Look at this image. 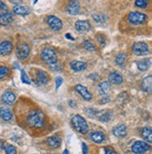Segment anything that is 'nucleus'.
<instances>
[{
	"instance_id": "obj_1",
	"label": "nucleus",
	"mask_w": 152,
	"mask_h": 154,
	"mask_svg": "<svg viewBox=\"0 0 152 154\" xmlns=\"http://www.w3.org/2000/svg\"><path fill=\"white\" fill-rule=\"evenodd\" d=\"M27 123L34 128H41L45 124L44 114L41 110H31L27 115Z\"/></svg>"
},
{
	"instance_id": "obj_2",
	"label": "nucleus",
	"mask_w": 152,
	"mask_h": 154,
	"mask_svg": "<svg viewBox=\"0 0 152 154\" xmlns=\"http://www.w3.org/2000/svg\"><path fill=\"white\" fill-rule=\"evenodd\" d=\"M71 123L73 128L77 131L78 133L82 134H87L88 132V124L86 119L82 118L79 115H75L71 119Z\"/></svg>"
},
{
	"instance_id": "obj_3",
	"label": "nucleus",
	"mask_w": 152,
	"mask_h": 154,
	"mask_svg": "<svg viewBox=\"0 0 152 154\" xmlns=\"http://www.w3.org/2000/svg\"><path fill=\"white\" fill-rule=\"evenodd\" d=\"M41 59L44 63H46L49 67L57 63V56L56 52L55 49H53L51 47L44 48L41 52Z\"/></svg>"
},
{
	"instance_id": "obj_4",
	"label": "nucleus",
	"mask_w": 152,
	"mask_h": 154,
	"mask_svg": "<svg viewBox=\"0 0 152 154\" xmlns=\"http://www.w3.org/2000/svg\"><path fill=\"white\" fill-rule=\"evenodd\" d=\"M147 19V16L145 13L138 12V11H132L129 14L128 20L132 25H142L144 24Z\"/></svg>"
},
{
	"instance_id": "obj_5",
	"label": "nucleus",
	"mask_w": 152,
	"mask_h": 154,
	"mask_svg": "<svg viewBox=\"0 0 152 154\" xmlns=\"http://www.w3.org/2000/svg\"><path fill=\"white\" fill-rule=\"evenodd\" d=\"M132 52L135 56H147L149 54V48L145 42H136L132 45Z\"/></svg>"
},
{
	"instance_id": "obj_6",
	"label": "nucleus",
	"mask_w": 152,
	"mask_h": 154,
	"mask_svg": "<svg viewBox=\"0 0 152 154\" xmlns=\"http://www.w3.org/2000/svg\"><path fill=\"white\" fill-rule=\"evenodd\" d=\"M29 53H30V48H29L28 44H26L25 42H22L17 45L16 56L19 59L25 60L29 56Z\"/></svg>"
},
{
	"instance_id": "obj_7",
	"label": "nucleus",
	"mask_w": 152,
	"mask_h": 154,
	"mask_svg": "<svg viewBox=\"0 0 152 154\" xmlns=\"http://www.w3.org/2000/svg\"><path fill=\"white\" fill-rule=\"evenodd\" d=\"M150 149V146L142 141H136L132 147V151L134 154H144Z\"/></svg>"
},
{
	"instance_id": "obj_8",
	"label": "nucleus",
	"mask_w": 152,
	"mask_h": 154,
	"mask_svg": "<svg viewBox=\"0 0 152 154\" xmlns=\"http://www.w3.org/2000/svg\"><path fill=\"white\" fill-rule=\"evenodd\" d=\"M47 23L49 26L55 30V31H58L62 28V22L60 19H58L56 16H53V15H50V16L47 17Z\"/></svg>"
},
{
	"instance_id": "obj_9",
	"label": "nucleus",
	"mask_w": 152,
	"mask_h": 154,
	"mask_svg": "<svg viewBox=\"0 0 152 154\" xmlns=\"http://www.w3.org/2000/svg\"><path fill=\"white\" fill-rule=\"evenodd\" d=\"M75 90L83 97V99L85 100V101H90V100L92 99V95H91L89 90L86 87L82 86V85H77V86L75 87Z\"/></svg>"
},
{
	"instance_id": "obj_10",
	"label": "nucleus",
	"mask_w": 152,
	"mask_h": 154,
	"mask_svg": "<svg viewBox=\"0 0 152 154\" xmlns=\"http://www.w3.org/2000/svg\"><path fill=\"white\" fill-rule=\"evenodd\" d=\"M91 26L89 24V22L85 21V20H79L75 23V28L78 32L84 33V32H87L89 31Z\"/></svg>"
},
{
	"instance_id": "obj_11",
	"label": "nucleus",
	"mask_w": 152,
	"mask_h": 154,
	"mask_svg": "<svg viewBox=\"0 0 152 154\" xmlns=\"http://www.w3.org/2000/svg\"><path fill=\"white\" fill-rule=\"evenodd\" d=\"M12 43L9 41H5L0 43V55L1 56H8L10 55L12 51Z\"/></svg>"
},
{
	"instance_id": "obj_12",
	"label": "nucleus",
	"mask_w": 152,
	"mask_h": 154,
	"mask_svg": "<svg viewBox=\"0 0 152 154\" xmlns=\"http://www.w3.org/2000/svg\"><path fill=\"white\" fill-rule=\"evenodd\" d=\"M36 81L39 86H44L49 81L48 74L43 71H38L36 74Z\"/></svg>"
},
{
	"instance_id": "obj_13",
	"label": "nucleus",
	"mask_w": 152,
	"mask_h": 154,
	"mask_svg": "<svg viewBox=\"0 0 152 154\" xmlns=\"http://www.w3.org/2000/svg\"><path fill=\"white\" fill-rule=\"evenodd\" d=\"M67 11L71 15H77L80 11V3L78 1H70L67 6Z\"/></svg>"
},
{
	"instance_id": "obj_14",
	"label": "nucleus",
	"mask_w": 152,
	"mask_h": 154,
	"mask_svg": "<svg viewBox=\"0 0 152 154\" xmlns=\"http://www.w3.org/2000/svg\"><path fill=\"white\" fill-rule=\"evenodd\" d=\"M113 134L117 137H124L127 134V127L125 124H118L113 129Z\"/></svg>"
},
{
	"instance_id": "obj_15",
	"label": "nucleus",
	"mask_w": 152,
	"mask_h": 154,
	"mask_svg": "<svg viewBox=\"0 0 152 154\" xmlns=\"http://www.w3.org/2000/svg\"><path fill=\"white\" fill-rule=\"evenodd\" d=\"M109 78V83L114 84V85H120L123 82V77L121 76L120 73L117 72H113L109 74L108 76Z\"/></svg>"
},
{
	"instance_id": "obj_16",
	"label": "nucleus",
	"mask_w": 152,
	"mask_h": 154,
	"mask_svg": "<svg viewBox=\"0 0 152 154\" xmlns=\"http://www.w3.org/2000/svg\"><path fill=\"white\" fill-rule=\"evenodd\" d=\"M16 99V96L11 91H6L2 95V101L6 104H12Z\"/></svg>"
},
{
	"instance_id": "obj_17",
	"label": "nucleus",
	"mask_w": 152,
	"mask_h": 154,
	"mask_svg": "<svg viewBox=\"0 0 152 154\" xmlns=\"http://www.w3.org/2000/svg\"><path fill=\"white\" fill-rule=\"evenodd\" d=\"M12 20H13L12 14L10 11H6L0 15V26L9 25L11 22H12Z\"/></svg>"
},
{
	"instance_id": "obj_18",
	"label": "nucleus",
	"mask_w": 152,
	"mask_h": 154,
	"mask_svg": "<svg viewBox=\"0 0 152 154\" xmlns=\"http://www.w3.org/2000/svg\"><path fill=\"white\" fill-rule=\"evenodd\" d=\"M90 139L97 144H101L104 141L105 135L102 132H93L90 134Z\"/></svg>"
},
{
	"instance_id": "obj_19",
	"label": "nucleus",
	"mask_w": 152,
	"mask_h": 154,
	"mask_svg": "<svg viewBox=\"0 0 152 154\" xmlns=\"http://www.w3.org/2000/svg\"><path fill=\"white\" fill-rule=\"evenodd\" d=\"M87 63L83 61H72L71 63V68L74 72H83L87 69Z\"/></svg>"
},
{
	"instance_id": "obj_20",
	"label": "nucleus",
	"mask_w": 152,
	"mask_h": 154,
	"mask_svg": "<svg viewBox=\"0 0 152 154\" xmlns=\"http://www.w3.org/2000/svg\"><path fill=\"white\" fill-rule=\"evenodd\" d=\"M47 144L49 147H51L53 149H56V148H59L60 145H61V139L56 135H53L48 138Z\"/></svg>"
},
{
	"instance_id": "obj_21",
	"label": "nucleus",
	"mask_w": 152,
	"mask_h": 154,
	"mask_svg": "<svg viewBox=\"0 0 152 154\" xmlns=\"http://www.w3.org/2000/svg\"><path fill=\"white\" fill-rule=\"evenodd\" d=\"M0 118L5 121H10L12 119V112L7 107H2L0 109Z\"/></svg>"
},
{
	"instance_id": "obj_22",
	"label": "nucleus",
	"mask_w": 152,
	"mask_h": 154,
	"mask_svg": "<svg viewBox=\"0 0 152 154\" xmlns=\"http://www.w3.org/2000/svg\"><path fill=\"white\" fill-rule=\"evenodd\" d=\"M141 87H142V89L145 92L151 91V88H152V76L151 75L146 77V78L143 80Z\"/></svg>"
},
{
	"instance_id": "obj_23",
	"label": "nucleus",
	"mask_w": 152,
	"mask_h": 154,
	"mask_svg": "<svg viewBox=\"0 0 152 154\" xmlns=\"http://www.w3.org/2000/svg\"><path fill=\"white\" fill-rule=\"evenodd\" d=\"M142 136L147 143L152 142V130L150 127H144L142 130Z\"/></svg>"
},
{
	"instance_id": "obj_24",
	"label": "nucleus",
	"mask_w": 152,
	"mask_h": 154,
	"mask_svg": "<svg viewBox=\"0 0 152 154\" xmlns=\"http://www.w3.org/2000/svg\"><path fill=\"white\" fill-rule=\"evenodd\" d=\"M13 11L15 14H18V15H22V16H24V15H27L29 13V9L26 6H15L13 8Z\"/></svg>"
},
{
	"instance_id": "obj_25",
	"label": "nucleus",
	"mask_w": 152,
	"mask_h": 154,
	"mask_svg": "<svg viewBox=\"0 0 152 154\" xmlns=\"http://www.w3.org/2000/svg\"><path fill=\"white\" fill-rule=\"evenodd\" d=\"M110 88H111V84L108 81H104V82L101 83L98 87V89H99V91H100V93L103 94V95L107 94L110 90Z\"/></svg>"
},
{
	"instance_id": "obj_26",
	"label": "nucleus",
	"mask_w": 152,
	"mask_h": 154,
	"mask_svg": "<svg viewBox=\"0 0 152 154\" xmlns=\"http://www.w3.org/2000/svg\"><path fill=\"white\" fill-rule=\"evenodd\" d=\"M136 64H137V67H138V69L140 71L145 72L150 67L151 62H150L149 59H142L140 61H137V63H136Z\"/></svg>"
},
{
	"instance_id": "obj_27",
	"label": "nucleus",
	"mask_w": 152,
	"mask_h": 154,
	"mask_svg": "<svg viewBox=\"0 0 152 154\" xmlns=\"http://www.w3.org/2000/svg\"><path fill=\"white\" fill-rule=\"evenodd\" d=\"M126 58H127V55H124V54H120V55H118L116 57V63L118 66L122 67L126 63Z\"/></svg>"
},
{
	"instance_id": "obj_28",
	"label": "nucleus",
	"mask_w": 152,
	"mask_h": 154,
	"mask_svg": "<svg viewBox=\"0 0 152 154\" xmlns=\"http://www.w3.org/2000/svg\"><path fill=\"white\" fill-rule=\"evenodd\" d=\"M83 46H84V48H85L86 50H87V51H89V52H94L96 50V47L94 46V44L92 42H90L89 41L84 42Z\"/></svg>"
},
{
	"instance_id": "obj_29",
	"label": "nucleus",
	"mask_w": 152,
	"mask_h": 154,
	"mask_svg": "<svg viewBox=\"0 0 152 154\" xmlns=\"http://www.w3.org/2000/svg\"><path fill=\"white\" fill-rule=\"evenodd\" d=\"M21 81L24 83V84H27V85L31 84L29 77L27 76V74L26 73V72L24 70H21Z\"/></svg>"
},
{
	"instance_id": "obj_30",
	"label": "nucleus",
	"mask_w": 152,
	"mask_h": 154,
	"mask_svg": "<svg viewBox=\"0 0 152 154\" xmlns=\"http://www.w3.org/2000/svg\"><path fill=\"white\" fill-rule=\"evenodd\" d=\"M148 5V1L147 0H136L135 1V6L140 8V9H146Z\"/></svg>"
},
{
	"instance_id": "obj_31",
	"label": "nucleus",
	"mask_w": 152,
	"mask_h": 154,
	"mask_svg": "<svg viewBox=\"0 0 152 154\" xmlns=\"http://www.w3.org/2000/svg\"><path fill=\"white\" fill-rule=\"evenodd\" d=\"M9 72H10L9 68L5 67V66H0V79L6 77L8 74H9Z\"/></svg>"
},
{
	"instance_id": "obj_32",
	"label": "nucleus",
	"mask_w": 152,
	"mask_h": 154,
	"mask_svg": "<svg viewBox=\"0 0 152 154\" xmlns=\"http://www.w3.org/2000/svg\"><path fill=\"white\" fill-rule=\"evenodd\" d=\"M5 151H6V154H17L16 152V149L13 147L12 145H8L5 147Z\"/></svg>"
},
{
	"instance_id": "obj_33",
	"label": "nucleus",
	"mask_w": 152,
	"mask_h": 154,
	"mask_svg": "<svg viewBox=\"0 0 152 154\" xmlns=\"http://www.w3.org/2000/svg\"><path fill=\"white\" fill-rule=\"evenodd\" d=\"M111 118H112V113H111V112H105L104 114L102 115V117L100 118V120L105 122V121L110 120Z\"/></svg>"
},
{
	"instance_id": "obj_34",
	"label": "nucleus",
	"mask_w": 152,
	"mask_h": 154,
	"mask_svg": "<svg viewBox=\"0 0 152 154\" xmlns=\"http://www.w3.org/2000/svg\"><path fill=\"white\" fill-rule=\"evenodd\" d=\"M93 19L95 20V22L97 23H104V18L102 14H99V13H94L92 15Z\"/></svg>"
},
{
	"instance_id": "obj_35",
	"label": "nucleus",
	"mask_w": 152,
	"mask_h": 154,
	"mask_svg": "<svg viewBox=\"0 0 152 154\" xmlns=\"http://www.w3.org/2000/svg\"><path fill=\"white\" fill-rule=\"evenodd\" d=\"M50 69L52 71H55V72H59V71H61V66H60V64L57 62L54 65H52L50 66Z\"/></svg>"
},
{
	"instance_id": "obj_36",
	"label": "nucleus",
	"mask_w": 152,
	"mask_h": 154,
	"mask_svg": "<svg viewBox=\"0 0 152 154\" xmlns=\"http://www.w3.org/2000/svg\"><path fill=\"white\" fill-rule=\"evenodd\" d=\"M62 83H63L62 77H60V76L56 77V89H58V88H60V86H61V85H62Z\"/></svg>"
},
{
	"instance_id": "obj_37",
	"label": "nucleus",
	"mask_w": 152,
	"mask_h": 154,
	"mask_svg": "<svg viewBox=\"0 0 152 154\" xmlns=\"http://www.w3.org/2000/svg\"><path fill=\"white\" fill-rule=\"evenodd\" d=\"M104 151H105V154H117L112 148H109V147L104 148Z\"/></svg>"
},
{
	"instance_id": "obj_38",
	"label": "nucleus",
	"mask_w": 152,
	"mask_h": 154,
	"mask_svg": "<svg viewBox=\"0 0 152 154\" xmlns=\"http://www.w3.org/2000/svg\"><path fill=\"white\" fill-rule=\"evenodd\" d=\"M98 41H99V42H100V44L102 46H103L105 44V38L103 36H100V35H99L98 36Z\"/></svg>"
},
{
	"instance_id": "obj_39",
	"label": "nucleus",
	"mask_w": 152,
	"mask_h": 154,
	"mask_svg": "<svg viewBox=\"0 0 152 154\" xmlns=\"http://www.w3.org/2000/svg\"><path fill=\"white\" fill-rule=\"evenodd\" d=\"M82 148H83V153H84V154H87V152H88V148H87V146L85 143H82Z\"/></svg>"
},
{
	"instance_id": "obj_40",
	"label": "nucleus",
	"mask_w": 152,
	"mask_h": 154,
	"mask_svg": "<svg viewBox=\"0 0 152 154\" xmlns=\"http://www.w3.org/2000/svg\"><path fill=\"white\" fill-rule=\"evenodd\" d=\"M89 78L93 79V80H95V81H98V80H99V75L96 74V73H95V75H94V73H93V74L89 75Z\"/></svg>"
},
{
	"instance_id": "obj_41",
	"label": "nucleus",
	"mask_w": 152,
	"mask_h": 154,
	"mask_svg": "<svg viewBox=\"0 0 152 154\" xmlns=\"http://www.w3.org/2000/svg\"><path fill=\"white\" fill-rule=\"evenodd\" d=\"M110 101V98L108 97V96H104V97H102V103H107V102H109Z\"/></svg>"
},
{
	"instance_id": "obj_42",
	"label": "nucleus",
	"mask_w": 152,
	"mask_h": 154,
	"mask_svg": "<svg viewBox=\"0 0 152 154\" xmlns=\"http://www.w3.org/2000/svg\"><path fill=\"white\" fill-rule=\"evenodd\" d=\"M0 9H7L6 5H5L2 1H0Z\"/></svg>"
},
{
	"instance_id": "obj_43",
	"label": "nucleus",
	"mask_w": 152,
	"mask_h": 154,
	"mask_svg": "<svg viewBox=\"0 0 152 154\" xmlns=\"http://www.w3.org/2000/svg\"><path fill=\"white\" fill-rule=\"evenodd\" d=\"M66 38H69V40H71V41H74V38H72L69 33H68V34H66Z\"/></svg>"
},
{
	"instance_id": "obj_44",
	"label": "nucleus",
	"mask_w": 152,
	"mask_h": 154,
	"mask_svg": "<svg viewBox=\"0 0 152 154\" xmlns=\"http://www.w3.org/2000/svg\"><path fill=\"white\" fill-rule=\"evenodd\" d=\"M69 103H70V105H71V107H75V106H76V104H75V102H74V101H70V102H69Z\"/></svg>"
},
{
	"instance_id": "obj_45",
	"label": "nucleus",
	"mask_w": 152,
	"mask_h": 154,
	"mask_svg": "<svg viewBox=\"0 0 152 154\" xmlns=\"http://www.w3.org/2000/svg\"><path fill=\"white\" fill-rule=\"evenodd\" d=\"M3 144H4L3 141L0 140V148H1V149H5V147H4V145H3Z\"/></svg>"
},
{
	"instance_id": "obj_46",
	"label": "nucleus",
	"mask_w": 152,
	"mask_h": 154,
	"mask_svg": "<svg viewBox=\"0 0 152 154\" xmlns=\"http://www.w3.org/2000/svg\"><path fill=\"white\" fill-rule=\"evenodd\" d=\"M63 154H69V150H68V149H65V150L63 151Z\"/></svg>"
},
{
	"instance_id": "obj_47",
	"label": "nucleus",
	"mask_w": 152,
	"mask_h": 154,
	"mask_svg": "<svg viewBox=\"0 0 152 154\" xmlns=\"http://www.w3.org/2000/svg\"><path fill=\"white\" fill-rule=\"evenodd\" d=\"M14 66H16L15 68H17V69L19 68V65H18V63H17V62H14Z\"/></svg>"
}]
</instances>
